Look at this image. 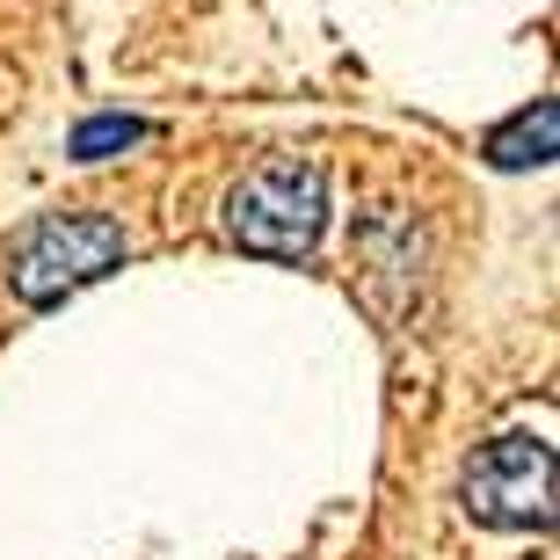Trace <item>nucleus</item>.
<instances>
[{"label":"nucleus","instance_id":"obj_1","mask_svg":"<svg viewBox=\"0 0 560 560\" xmlns=\"http://www.w3.org/2000/svg\"><path fill=\"white\" fill-rule=\"evenodd\" d=\"M320 219H328V183H320L313 161H262L226 205L233 241H241L248 255H270V262L313 255Z\"/></svg>","mask_w":560,"mask_h":560},{"label":"nucleus","instance_id":"obj_2","mask_svg":"<svg viewBox=\"0 0 560 560\" xmlns=\"http://www.w3.org/2000/svg\"><path fill=\"white\" fill-rule=\"evenodd\" d=\"M117 255H125L117 219H103V211H44L8 255V284H15L22 306H51L73 284L117 270Z\"/></svg>","mask_w":560,"mask_h":560},{"label":"nucleus","instance_id":"obj_3","mask_svg":"<svg viewBox=\"0 0 560 560\" xmlns=\"http://www.w3.org/2000/svg\"><path fill=\"white\" fill-rule=\"evenodd\" d=\"M466 510L480 524H553V444L546 436H495L466 466Z\"/></svg>","mask_w":560,"mask_h":560},{"label":"nucleus","instance_id":"obj_4","mask_svg":"<svg viewBox=\"0 0 560 560\" xmlns=\"http://www.w3.org/2000/svg\"><path fill=\"white\" fill-rule=\"evenodd\" d=\"M488 153H495L502 167L546 161V153H553V103H539V109H517V125H510V131H495V139H488Z\"/></svg>","mask_w":560,"mask_h":560},{"label":"nucleus","instance_id":"obj_5","mask_svg":"<svg viewBox=\"0 0 560 560\" xmlns=\"http://www.w3.org/2000/svg\"><path fill=\"white\" fill-rule=\"evenodd\" d=\"M139 131H145V125H131V117H95V125L73 131V153H81V161H95L103 145H131Z\"/></svg>","mask_w":560,"mask_h":560}]
</instances>
